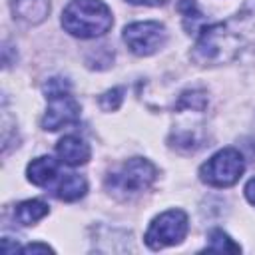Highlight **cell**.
<instances>
[{
    "instance_id": "11",
    "label": "cell",
    "mask_w": 255,
    "mask_h": 255,
    "mask_svg": "<svg viewBox=\"0 0 255 255\" xmlns=\"http://www.w3.org/2000/svg\"><path fill=\"white\" fill-rule=\"evenodd\" d=\"M88 191V183L82 175L78 173H64L62 179L58 181L56 189H54V195L62 201H76L80 197H84Z\"/></svg>"
},
{
    "instance_id": "2",
    "label": "cell",
    "mask_w": 255,
    "mask_h": 255,
    "mask_svg": "<svg viewBox=\"0 0 255 255\" xmlns=\"http://www.w3.org/2000/svg\"><path fill=\"white\" fill-rule=\"evenodd\" d=\"M239 54V36L223 24L205 26L193 46L191 58L199 66H217L231 62Z\"/></svg>"
},
{
    "instance_id": "16",
    "label": "cell",
    "mask_w": 255,
    "mask_h": 255,
    "mask_svg": "<svg viewBox=\"0 0 255 255\" xmlns=\"http://www.w3.org/2000/svg\"><path fill=\"white\" fill-rule=\"evenodd\" d=\"M72 90L70 82L66 78H50L46 84H44V94L46 98L50 96H60V94H68Z\"/></svg>"
},
{
    "instance_id": "1",
    "label": "cell",
    "mask_w": 255,
    "mask_h": 255,
    "mask_svg": "<svg viewBox=\"0 0 255 255\" xmlns=\"http://www.w3.org/2000/svg\"><path fill=\"white\" fill-rule=\"evenodd\" d=\"M112 24V10L102 0H72L62 12L64 30L78 38L104 36Z\"/></svg>"
},
{
    "instance_id": "10",
    "label": "cell",
    "mask_w": 255,
    "mask_h": 255,
    "mask_svg": "<svg viewBox=\"0 0 255 255\" xmlns=\"http://www.w3.org/2000/svg\"><path fill=\"white\" fill-rule=\"evenodd\" d=\"M26 175L34 185H48L58 175V161L50 155H40L28 163Z\"/></svg>"
},
{
    "instance_id": "19",
    "label": "cell",
    "mask_w": 255,
    "mask_h": 255,
    "mask_svg": "<svg viewBox=\"0 0 255 255\" xmlns=\"http://www.w3.org/2000/svg\"><path fill=\"white\" fill-rule=\"evenodd\" d=\"M129 4H145V6H161L165 0H126Z\"/></svg>"
},
{
    "instance_id": "7",
    "label": "cell",
    "mask_w": 255,
    "mask_h": 255,
    "mask_svg": "<svg viewBox=\"0 0 255 255\" xmlns=\"http://www.w3.org/2000/svg\"><path fill=\"white\" fill-rule=\"evenodd\" d=\"M46 114L42 118V128L48 131H56L64 126H72L80 120V104L78 100L68 92L60 96H50Z\"/></svg>"
},
{
    "instance_id": "9",
    "label": "cell",
    "mask_w": 255,
    "mask_h": 255,
    "mask_svg": "<svg viewBox=\"0 0 255 255\" xmlns=\"http://www.w3.org/2000/svg\"><path fill=\"white\" fill-rule=\"evenodd\" d=\"M12 12H14V18L26 24H40L50 14V2L48 0H12Z\"/></svg>"
},
{
    "instance_id": "8",
    "label": "cell",
    "mask_w": 255,
    "mask_h": 255,
    "mask_svg": "<svg viewBox=\"0 0 255 255\" xmlns=\"http://www.w3.org/2000/svg\"><path fill=\"white\" fill-rule=\"evenodd\" d=\"M56 153H58L60 161H64L66 165H72V167L88 163V159L92 155L90 145L78 135H64L56 145Z\"/></svg>"
},
{
    "instance_id": "5",
    "label": "cell",
    "mask_w": 255,
    "mask_h": 255,
    "mask_svg": "<svg viewBox=\"0 0 255 255\" xmlns=\"http://www.w3.org/2000/svg\"><path fill=\"white\" fill-rule=\"evenodd\" d=\"M187 215L181 209H169L163 211L161 215H157L147 231H145V245L149 249H163L167 245H175L181 243L183 237L187 235Z\"/></svg>"
},
{
    "instance_id": "12",
    "label": "cell",
    "mask_w": 255,
    "mask_h": 255,
    "mask_svg": "<svg viewBox=\"0 0 255 255\" xmlns=\"http://www.w3.org/2000/svg\"><path fill=\"white\" fill-rule=\"evenodd\" d=\"M48 211L50 209H48V205L44 201H40V199H26V201H22V203L16 205L14 217L18 219L20 225H34L42 217H46Z\"/></svg>"
},
{
    "instance_id": "13",
    "label": "cell",
    "mask_w": 255,
    "mask_h": 255,
    "mask_svg": "<svg viewBox=\"0 0 255 255\" xmlns=\"http://www.w3.org/2000/svg\"><path fill=\"white\" fill-rule=\"evenodd\" d=\"M205 251H213V253H239L241 247L221 229H213L207 237V245Z\"/></svg>"
},
{
    "instance_id": "17",
    "label": "cell",
    "mask_w": 255,
    "mask_h": 255,
    "mask_svg": "<svg viewBox=\"0 0 255 255\" xmlns=\"http://www.w3.org/2000/svg\"><path fill=\"white\" fill-rule=\"evenodd\" d=\"M20 251H22V253H54V249L48 247L46 243H30V245L22 247Z\"/></svg>"
},
{
    "instance_id": "3",
    "label": "cell",
    "mask_w": 255,
    "mask_h": 255,
    "mask_svg": "<svg viewBox=\"0 0 255 255\" xmlns=\"http://www.w3.org/2000/svg\"><path fill=\"white\" fill-rule=\"evenodd\" d=\"M155 177H157V169L151 161L143 157H131L106 177V187L116 197L129 199L149 189Z\"/></svg>"
},
{
    "instance_id": "6",
    "label": "cell",
    "mask_w": 255,
    "mask_h": 255,
    "mask_svg": "<svg viewBox=\"0 0 255 255\" xmlns=\"http://www.w3.org/2000/svg\"><path fill=\"white\" fill-rule=\"evenodd\" d=\"M167 40L165 26L153 20L133 22L124 28V42L135 56H151L155 54Z\"/></svg>"
},
{
    "instance_id": "18",
    "label": "cell",
    "mask_w": 255,
    "mask_h": 255,
    "mask_svg": "<svg viewBox=\"0 0 255 255\" xmlns=\"http://www.w3.org/2000/svg\"><path fill=\"white\" fill-rule=\"evenodd\" d=\"M245 197H247V201L251 205H255V177L247 181V185H245Z\"/></svg>"
},
{
    "instance_id": "15",
    "label": "cell",
    "mask_w": 255,
    "mask_h": 255,
    "mask_svg": "<svg viewBox=\"0 0 255 255\" xmlns=\"http://www.w3.org/2000/svg\"><path fill=\"white\" fill-rule=\"evenodd\" d=\"M122 100H124V88H114V90H108L104 96H100V106L102 110L112 112L120 108Z\"/></svg>"
},
{
    "instance_id": "14",
    "label": "cell",
    "mask_w": 255,
    "mask_h": 255,
    "mask_svg": "<svg viewBox=\"0 0 255 255\" xmlns=\"http://www.w3.org/2000/svg\"><path fill=\"white\" fill-rule=\"evenodd\" d=\"M179 10L183 14V22H185V28L187 30H195V24H193L195 20L203 22V18H201V14H199V10H197V6H195L193 0H183L179 4Z\"/></svg>"
},
{
    "instance_id": "4",
    "label": "cell",
    "mask_w": 255,
    "mask_h": 255,
    "mask_svg": "<svg viewBox=\"0 0 255 255\" xmlns=\"http://www.w3.org/2000/svg\"><path fill=\"white\" fill-rule=\"evenodd\" d=\"M245 171V159L235 147H223L213 153L201 167L199 177L211 187H231Z\"/></svg>"
}]
</instances>
